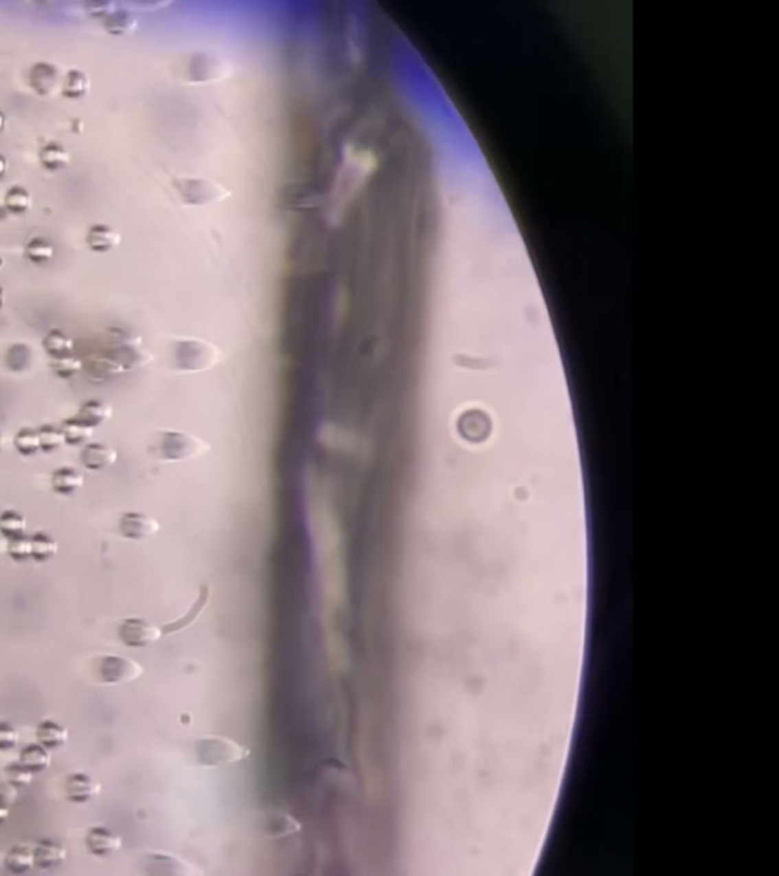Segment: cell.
<instances>
[{"mask_svg": "<svg viewBox=\"0 0 779 876\" xmlns=\"http://www.w3.org/2000/svg\"><path fill=\"white\" fill-rule=\"evenodd\" d=\"M249 754V748L218 735H207L195 744L196 761L204 767H225L245 759Z\"/></svg>", "mask_w": 779, "mask_h": 876, "instance_id": "1", "label": "cell"}, {"mask_svg": "<svg viewBox=\"0 0 779 876\" xmlns=\"http://www.w3.org/2000/svg\"><path fill=\"white\" fill-rule=\"evenodd\" d=\"M207 450L209 444L201 438L179 430H165L154 444V452L165 461L192 460Z\"/></svg>", "mask_w": 779, "mask_h": 876, "instance_id": "2", "label": "cell"}, {"mask_svg": "<svg viewBox=\"0 0 779 876\" xmlns=\"http://www.w3.org/2000/svg\"><path fill=\"white\" fill-rule=\"evenodd\" d=\"M96 673L99 682L104 684H124L137 680L144 673V668L130 657L109 654L99 657Z\"/></svg>", "mask_w": 779, "mask_h": 876, "instance_id": "3", "label": "cell"}, {"mask_svg": "<svg viewBox=\"0 0 779 876\" xmlns=\"http://www.w3.org/2000/svg\"><path fill=\"white\" fill-rule=\"evenodd\" d=\"M144 867L154 876H201L203 871L179 855L168 852H148L144 855Z\"/></svg>", "mask_w": 779, "mask_h": 876, "instance_id": "4", "label": "cell"}, {"mask_svg": "<svg viewBox=\"0 0 779 876\" xmlns=\"http://www.w3.org/2000/svg\"><path fill=\"white\" fill-rule=\"evenodd\" d=\"M175 356L180 369L200 371L215 365L219 359V353L214 345L204 341H184L180 344Z\"/></svg>", "mask_w": 779, "mask_h": 876, "instance_id": "5", "label": "cell"}, {"mask_svg": "<svg viewBox=\"0 0 779 876\" xmlns=\"http://www.w3.org/2000/svg\"><path fill=\"white\" fill-rule=\"evenodd\" d=\"M119 639L124 642L125 645L128 647H134V648H142V647H148L157 642L160 639L161 628H159L157 625H154L153 623L146 619L142 618H126L120 623L119 628Z\"/></svg>", "mask_w": 779, "mask_h": 876, "instance_id": "6", "label": "cell"}, {"mask_svg": "<svg viewBox=\"0 0 779 876\" xmlns=\"http://www.w3.org/2000/svg\"><path fill=\"white\" fill-rule=\"evenodd\" d=\"M119 531L125 539L144 540L159 531V522L144 513L130 511L119 520Z\"/></svg>", "mask_w": 779, "mask_h": 876, "instance_id": "7", "label": "cell"}, {"mask_svg": "<svg viewBox=\"0 0 779 876\" xmlns=\"http://www.w3.org/2000/svg\"><path fill=\"white\" fill-rule=\"evenodd\" d=\"M66 796L70 802L84 803L101 793V785L84 773L70 774L66 781Z\"/></svg>", "mask_w": 779, "mask_h": 876, "instance_id": "8", "label": "cell"}, {"mask_svg": "<svg viewBox=\"0 0 779 876\" xmlns=\"http://www.w3.org/2000/svg\"><path fill=\"white\" fill-rule=\"evenodd\" d=\"M86 844L91 853L99 855V857H105V855L115 853L120 849L122 838L117 833L98 826V828H91L87 832Z\"/></svg>", "mask_w": 779, "mask_h": 876, "instance_id": "9", "label": "cell"}, {"mask_svg": "<svg viewBox=\"0 0 779 876\" xmlns=\"http://www.w3.org/2000/svg\"><path fill=\"white\" fill-rule=\"evenodd\" d=\"M81 461L90 470H101L117 461V452L102 443H90L81 452Z\"/></svg>", "mask_w": 779, "mask_h": 876, "instance_id": "10", "label": "cell"}, {"mask_svg": "<svg viewBox=\"0 0 779 876\" xmlns=\"http://www.w3.org/2000/svg\"><path fill=\"white\" fill-rule=\"evenodd\" d=\"M209 597H210V588H209V586L207 584L201 586L200 593H198V597L195 599V603L192 604V607H190V609L186 613H184L181 618H179L177 621H172V623H169L166 625H163L161 633L163 634L179 633V632L184 630L186 627H189L190 624H194L195 621H196V618L200 616L201 612L204 610V607L207 606Z\"/></svg>", "mask_w": 779, "mask_h": 876, "instance_id": "11", "label": "cell"}, {"mask_svg": "<svg viewBox=\"0 0 779 876\" xmlns=\"http://www.w3.org/2000/svg\"><path fill=\"white\" fill-rule=\"evenodd\" d=\"M34 857H35V866H38L40 868H49V867H55L65 863L67 858V851L65 846H61L56 842H52V840H41V842L35 846Z\"/></svg>", "mask_w": 779, "mask_h": 876, "instance_id": "12", "label": "cell"}, {"mask_svg": "<svg viewBox=\"0 0 779 876\" xmlns=\"http://www.w3.org/2000/svg\"><path fill=\"white\" fill-rule=\"evenodd\" d=\"M265 833L268 837L271 838H283L288 835H293V833L300 831V823L295 820L294 817H291L286 812L283 811H273L270 816H267L265 818Z\"/></svg>", "mask_w": 779, "mask_h": 876, "instance_id": "13", "label": "cell"}, {"mask_svg": "<svg viewBox=\"0 0 779 876\" xmlns=\"http://www.w3.org/2000/svg\"><path fill=\"white\" fill-rule=\"evenodd\" d=\"M110 417L111 408L107 404H104L101 400H89L80 406L78 413L74 415V419L82 423V425L95 429L96 426L102 425L105 420H109Z\"/></svg>", "mask_w": 779, "mask_h": 876, "instance_id": "14", "label": "cell"}, {"mask_svg": "<svg viewBox=\"0 0 779 876\" xmlns=\"http://www.w3.org/2000/svg\"><path fill=\"white\" fill-rule=\"evenodd\" d=\"M51 485L54 492L60 494H70L81 489L84 485V478L80 472L70 468H61L52 473Z\"/></svg>", "mask_w": 779, "mask_h": 876, "instance_id": "15", "label": "cell"}, {"mask_svg": "<svg viewBox=\"0 0 779 876\" xmlns=\"http://www.w3.org/2000/svg\"><path fill=\"white\" fill-rule=\"evenodd\" d=\"M20 764H23L26 768H30L31 772L38 773L43 772L49 765H51V754H49L47 748L41 744H31L26 746L22 752H20V758H19Z\"/></svg>", "mask_w": 779, "mask_h": 876, "instance_id": "16", "label": "cell"}, {"mask_svg": "<svg viewBox=\"0 0 779 876\" xmlns=\"http://www.w3.org/2000/svg\"><path fill=\"white\" fill-rule=\"evenodd\" d=\"M5 864L8 867V871L20 875L25 873L27 871L35 866V857H34V849H31L30 846H14L12 849L8 852L5 858Z\"/></svg>", "mask_w": 779, "mask_h": 876, "instance_id": "17", "label": "cell"}, {"mask_svg": "<svg viewBox=\"0 0 779 876\" xmlns=\"http://www.w3.org/2000/svg\"><path fill=\"white\" fill-rule=\"evenodd\" d=\"M37 739L41 746L46 748H56L66 744L69 733L66 727L56 724L54 722H43L37 727Z\"/></svg>", "mask_w": 779, "mask_h": 876, "instance_id": "18", "label": "cell"}, {"mask_svg": "<svg viewBox=\"0 0 779 876\" xmlns=\"http://www.w3.org/2000/svg\"><path fill=\"white\" fill-rule=\"evenodd\" d=\"M31 554L32 559L37 562H45L52 559L58 551V543H56L51 535L45 533H37L31 537Z\"/></svg>", "mask_w": 779, "mask_h": 876, "instance_id": "19", "label": "cell"}, {"mask_svg": "<svg viewBox=\"0 0 779 876\" xmlns=\"http://www.w3.org/2000/svg\"><path fill=\"white\" fill-rule=\"evenodd\" d=\"M60 428L63 430V435H65V443L67 444L86 443L93 435V428L82 425V423L75 420L74 417L66 419Z\"/></svg>", "mask_w": 779, "mask_h": 876, "instance_id": "20", "label": "cell"}, {"mask_svg": "<svg viewBox=\"0 0 779 876\" xmlns=\"http://www.w3.org/2000/svg\"><path fill=\"white\" fill-rule=\"evenodd\" d=\"M43 345H45V350L54 358L70 356V353H72L74 350V341L58 330L51 332V334L45 338Z\"/></svg>", "mask_w": 779, "mask_h": 876, "instance_id": "21", "label": "cell"}, {"mask_svg": "<svg viewBox=\"0 0 779 876\" xmlns=\"http://www.w3.org/2000/svg\"><path fill=\"white\" fill-rule=\"evenodd\" d=\"M0 531L10 540L22 537L26 531V520L16 511H5L0 516Z\"/></svg>", "mask_w": 779, "mask_h": 876, "instance_id": "22", "label": "cell"}, {"mask_svg": "<svg viewBox=\"0 0 779 876\" xmlns=\"http://www.w3.org/2000/svg\"><path fill=\"white\" fill-rule=\"evenodd\" d=\"M14 448L22 455H32L40 450V438L37 430L31 428L20 429L16 438H14Z\"/></svg>", "mask_w": 779, "mask_h": 876, "instance_id": "23", "label": "cell"}, {"mask_svg": "<svg viewBox=\"0 0 779 876\" xmlns=\"http://www.w3.org/2000/svg\"><path fill=\"white\" fill-rule=\"evenodd\" d=\"M37 433L40 438V449L45 452H54L58 449L63 443H65V435H63L61 428H56L54 425H45L41 426Z\"/></svg>", "mask_w": 779, "mask_h": 876, "instance_id": "24", "label": "cell"}, {"mask_svg": "<svg viewBox=\"0 0 779 876\" xmlns=\"http://www.w3.org/2000/svg\"><path fill=\"white\" fill-rule=\"evenodd\" d=\"M120 371H122V367L113 362L111 359H101V361H91L89 364V374L91 379L105 380L110 379L111 376H116Z\"/></svg>", "mask_w": 779, "mask_h": 876, "instance_id": "25", "label": "cell"}, {"mask_svg": "<svg viewBox=\"0 0 779 876\" xmlns=\"http://www.w3.org/2000/svg\"><path fill=\"white\" fill-rule=\"evenodd\" d=\"M3 774H5V779L11 782L12 785L23 787V785H30L35 773L31 772L30 768H26L23 764H20V762H16V764H10L8 767H6Z\"/></svg>", "mask_w": 779, "mask_h": 876, "instance_id": "26", "label": "cell"}, {"mask_svg": "<svg viewBox=\"0 0 779 876\" xmlns=\"http://www.w3.org/2000/svg\"><path fill=\"white\" fill-rule=\"evenodd\" d=\"M51 367L54 373L56 376H60L63 379H67L75 374L78 370L81 369L82 364L80 359H76L74 356H63V358H54V361L51 362Z\"/></svg>", "mask_w": 779, "mask_h": 876, "instance_id": "27", "label": "cell"}, {"mask_svg": "<svg viewBox=\"0 0 779 876\" xmlns=\"http://www.w3.org/2000/svg\"><path fill=\"white\" fill-rule=\"evenodd\" d=\"M8 551L10 557H12L14 560L17 562H23L27 560L30 557H32L31 554V540L27 537L22 535V537H16V539H11L8 542Z\"/></svg>", "mask_w": 779, "mask_h": 876, "instance_id": "28", "label": "cell"}, {"mask_svg": "<svg viewBox=\"0 0 779 876\" xmlns=\"http://www.w3.org/2000/svg\"><path fill=\"white\" fill-rule=\"evenodd\" d=\"M40 157L47 168H58L67 161V152L58 145H47L41 150Z\"/></svg>", "mask_w": 779, "mask_h": 876, "instance_id": "29", "label": "cell"}, {"mask_svg": "<svg viewBox=\"0 0 779 876\" xmlns=\"http://www.w3.org/2000/svg\"><path fill=\"white\" fill-rule=\"evenodd\" d=\"M113 241V231L107 227H93L89 233V244L95 250H107Z\"/></svg>", "mask_w": 779, "mask_h": 876, "instance_id": "30", "label": "cell"}, {"mask_svg": "<svg viewBox=\"0 0 779 876\" xmlns=\"http://www.w3.org/2000/svg\"><path fill=\"white\" fill-rule=\"evenodd\" d=\"M86 87H87V78L81 72L70 70L65 81V93L69 96H78L84 93Z\"/></svg>", "mask_w": 779, "mask_h": 876, "instance_id": "31", "label": "cell"}, {"mask_svg": "<svg viewBox=\"0 0 779 876\" xmlns=\"http://www.w3.org/2000/svg\"><path fill=\"white\" fill-rule=\"evenodd\" d=\"M26 254L32 260L41 262V260H46L52 256V246L46 241H41V239H34V241H31L30 245L26 246Z\"/></svg>", "mask_w": 779, "mask_h": 876, "instance_id": "32", "label": "cell"}, {"mask_svg": "<svg viewBox=\"0 0 779 876\" xmlns=\"http://www.w3.org/2000/svg\"><path fill=\"white\" fill-rule=\"evenodd\" d=\"M27 204H30V195L22 187H14L6 195V206L11 210L22 211L27 207Z\"/></svg>", "mask_w": 779, "mask_h": 876, "instance_id": "33", "label": "cell"}, {"mask_svg": "<svg viewBox=\"0 0 779 876\" xmlns=\"http://www.w3.org/2000/svg\"><path fill=\"white\" fill-rule=\"evenodd\" d=\"M19 732L8 723H0V750H10L19 743Z\"/></svg>", "mask_w": 779, "mask_h": 876, "instance_id": "34", "label": "cell"}, {"mask_svg": "<svg viewBox=\"0 0 779 876\" xmlns=\"http://www.w3.org/2000/svg\"><path fill=\"white\" fill-rule=\"evenodd\" d=\"M17 799V787L6 779H0V805L10 807Z\"/></svg>", "mask_w": 779, "mask_h": 876, "instance_id": "35", "label": "cell"}, {"mask_svg": "<svg viewBox=\"0 0 779 876\" xmlns=\"http://www.w3.org/2000/svg\"><path fill=\"white\" fill-rule=\"evenodd\" d=\"M8 817H10V807H6V805H0V823L5 822Z\"/></svg>", "mask_w": 779, "mask_h": 876, "instance_id": "36", "label": "cell"}, {"mask_svg": "<svg viewBox=\"0 0 779 876\" xmlns=\"http://www.w3.org/2000/svg\"><path fill=\"white\" fill-rule=\"evenodd\" d=\"M5 169H6V163H5V159L2 157V155H0V176H2V175L5 174Z\"/></svg>", "mask_w": 779, "mask_h": 876, "instance_id": "37", "label": "cell"}, {"mask_svg": "<svg viewBox=\"0 0 779 876\" xmlns=\"http://www.w3.org/2000/svg\"><path fill=\"white\" fill-rule=\"evenodd\" d=\"M3 122H5V117H3V113H2V111H0V128H2V126H3Z\"/></svg>", "mask_w": 779, "mask_h": 876, "instance_id": "38", "label": "cell"}, {"mask_svg": "<svg viewBox=\"0 0 779 876\" xmlns=\"http://www.w3.org/2000/svg\"><path fill=\"white\" fill-rule=\"evenodd\" d=\"M0 306H2V289H0Z\"/></svg>", "mask_w": 779, "mask_h": 876, "instance_id": "39", "label": "cell"}, {"mask_svg": "<svg viewBox=\"0 0 779 876\" xmlns=\"http://www.w3.org/2000/svg\"><path fill=\"white\" fill-rule=\"evenodd\" d=\"M0 448H2V438H0Z\"/></svg>", "mask_w": 779, "mask_h": 876, "instance_id": "40", "label": "cell"}]
</instances>
